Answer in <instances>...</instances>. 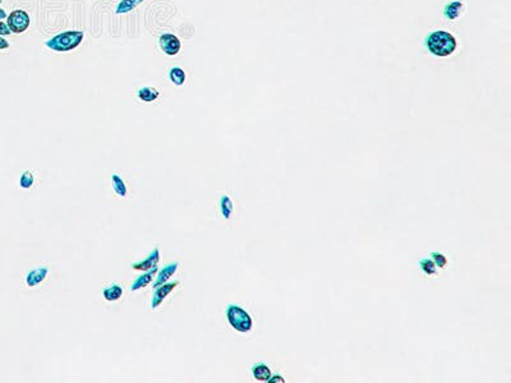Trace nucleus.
Instances as JSON below:
<instances>
[{"instance_id":"4","label":"nucleus","mask_w":511,"mask_h":383,"mask_svg":"<svg viewBox=\"0 0 511 383\" xmlns=\"http://www.w3.org/2000/svg\"><path fill=\"white\" fill-rule=\"evenodd\" d=\"M7 26L11 29V32L14 34H22L26 31L29 26V16L27 12L22 11V9H17L13 11L8 16V21H7Z\"/></svg>"},{"instance_id":"10","label":"nucleus","mask_w":511,"mask_h":383,"mask_svg":"<svg viewBox=\"0 0 511 383\" xmlns=\"http://www.w3.org/2000/svg\"><path fill=\"white\" fill-rule=\"evenodd\" d=\"M156 272H158V267L146 271V273H143V275L139 276V277L137 278L136 281H134L133 285H132V288H131L132 292H137V290L146 288V286L148 285L149 282H152V280H154V277H155Z\"/></svg>"},{"instance_id":"16","label":"nucleus","mask_w":511,"mask_h":383,"mask_svg":"<svg viewBox=\"0 0 511 383\" xmlns=\"http://www.w3.org/2000/svg\"><path fill=\"white\" fill-rule=\"evenodd\" d=\"M144 0H123L122 3H119V6L116 7V13L118 14H124V13H129V12L133 11L134 8L139 6V4L143 3Z\"/></svg>"},{"instance_id":"7","label":"nucleus","mask_w":511,"mask_h":383,"mask_svg":"<svg viewBox=\"0 0 511 383\" xmlns=\"http://www.w3.org/2000/svg\"><path fill=\"white\" fill-rule=\"evenodd\" d=\"M159 262H160V252H159L158 248L152 250L147 258H144L141 262H137L132 265V268L136 271H148L152 270V268L158 267Z\"/></svg>"},{"instance_id":"6","label":"nucleus","mask_w":511,"mask_h":383,"mask_svg":"<svg viewBox=\"0 0 511 383\" xmlns=\"http://www.w3.org/2000/svg\"><path fill=\"white\" fill-rule=\"evenodd\" d=\"M178 281H174V282H170V283H163V285H160L159 288H156L155 289V294H154V297H152V302H151V308L152 309H156L158 307H160L161 305V303L165 300V298L168 297L169 294H170L171 292H173L174 289H175L176 286H178Z\"/></svg>"},{"instance_id":"15","label":"nucleus","mask_w":511,"mask_h":383,"mask_svg":"<svg viewBox=\"0 0 511 383\" xmlns=\"http://www.w3.org/2000/svg\"><path fill=\"white\" fill-rule=\"evenodd\" d=\"M111 183H113V189L116 195L121 196V197H126L127 193H128V189H127V185L123 179H122V176L118 175V174H113Z\"/></svg>"},{"instance_id":"2","label":"nucleus","mask_w":511,"mask_h":383,"mask_svg":"<svg viewBox=\"0 0 511 383\" xmlns=\"http://www.w3.org/2000/svg\"><path fill=\"white\" fill-rule=\"evenodd\" d=\"M83 40V32L82 31H67L63 34L56 35L55 37L50 39L49 41L45 42L49 49L58 53H66V51H71L76 49Z\"/></svg>"},{"instance_id":"21","label":"nucleus","mask_w":511,"mask_h":383,"mask_svg":"<svg viewBox=\"0 0 511 383\" xmlns=\"http://www.w3.org/2000/svg\"><path fill=\"white\" fill-rule=\"evenodd\" d=\"M433 260L436 261V265L438 266V267H445L446 265H447V260L445 258V256H442V254H440V253H433Z\"/></svg>"},{"instance_id":"11","label":"nucleus","mask_w":511,"mask_h":383,"mask_svg":"<svg viewBox=\"0 0 511 383\" xmlns=\"http://www.w3.org/2000/svg\"><path fill=\"white\" fill-rule=\"evenodd\" d=\"M465 9V6L463 2L458 0V2H453V3L447 4L445 8V16L447 17L448 19L454 21V19H458L459 17L462 16L463 11Z\"/></svg>"},{"instance_id":"17","label":"nucleus","mask_w":511,"mask_h":383,"mask_svg":"<svg viewBox=\"0 0 511 383\" xmlns=\"http://www.w3.org/2000/svg\"><path fill=\"white\" fill-rule=\"evenodd\" d=\"M169 77H170L171 82H173L175 86H182L186 81V73H184L183 69L181 68H173L169 72Z\"/></svg>"},{"instance_id":"19","label":"nucleus","mask_w":511,"mask_h":383,"mask_svg":"<svg viewBox=\"0 0 511 383\" xmlns=\"http://www.w3.org/2000/svg\"><path fill=\"white\" fill-rule=\"evenodd\" d=\"M34 181H35V178H34V174H32L31 171H23V173H22L21 179H19V184H21L22 188H24V189L31 188L32 184H34Z\"/></svg>"},{"instance_id":"22","label":"nucleus","mask_w":511,"mask_h":383,"mask_svg":"<svg viewBox=\"0 0 511 383\" xmlns=\"http://www.w3.org/2000/svg\"><path fill=\"white\" fill-rule=\"evenodd\" d=\"M11 34V29L8 28V26H7L6 23H3V22H0V35H9Z\"/></svg>"},{"instance_id":"3","label":"nucleus","mask_w":511,"mask_h":383,"mask_svg":"<svg viewBox=\"0 0 511 383\" xmlns=\"http://www.w3.org/2000/svg\"><path fill=\"white\" fill-rule=\"evenodd\" d=\"M226 318L234 330L239 332H248L252 328V318L248 313L238 305H229L226 309Z\"/></svg>"},{"instance_id":"25","label":"nucleus","mask_w":511,"mask_h":383,"mask_svg":"<svg viewBox=\"0 0 511 383\" xmlns=\"http://www.w3.org/2000/svg\"><path fill=\"white\" fill-rule=\"evenodd\" d=\"M0 3H2V0H0Z\"/></svg>"},{"instance_id":"14","label":"nucleus","mask_w":511,"mask_h":383,"mask_svg":"<svg viewBox=\"0 0 511 383\" xmlns=\"http://www.w3.org/2000/svg\"><path fill=\"white\" fill-rule=\"evenodd\" d=\"M253 377L260 382H268L271 378V370L268 369L267 365L257 364L253 368Z\"/></svg>"},{"instance_id":"8","label":"nucleus","mask_w":511,"mask_h":383,"mask_svg":"<svg viewBox=\"0 0 511 383\" xmlns=\"http://www.w3.org/2000/svg\"><path fill=\"white\" fill-rule=\"evenodd\" d=\"M47 275H49V268L47 267H37V268H34V270H31L28 273H27L24 281H26L27 286H29V288H35V286L40 285V283H41L42 281L46 278Z\"/></svg>"},{"instance_id":"18","label":"nucleus","mask_w":511,"mask_h":383,"mask_svg":"<svg viewBox=\"0 0 511 383\" xmlns=\"http://www.w3.org/2000/svg\"><path fill=\"white\" fill-rule=\"evenodd\" d=\"M220 210H221V213H223L224 217L225 218L230 217L231 212H233V202H231V200L228 197V196H224V197H221Z\"/></svg>"},{"instance_id":"9","label":"nucleus","mask_w":511,"mask_h":383,"mask_svg":"<svg viewBox=\"0 0 511 383\" xmlns=\"http://www.w3.org/2000/svg\"><path fill=\"white\" fill-rule=\"evenodd\" d=\"M178 266H179V263L178 262H174V263H170V265H166L165 267L163 268V270L159 272V275H158V277H156V281L154 282V288H159L160 285H163V283H165V282H168L169 280H170V277L171 276L175 273V271L178 270Z\"/></svg>"},{"instance_id":"5","label":"nucleus","mask_w":511,"mask_h":383,"mask_svg":"<svg viewBox=\"0 0 511 383\" xmlns=\"http://www.w3.org/2000/svg\"><path fill=\"white\" fill-rule=\"evenodd\" d=\"M159 45H160L161 50L166 54V55H176L181 51V41L175 35L171 34H164L161 35L159 39Z\"/></svg>"},{"instance_id":"23","label":"nucleus","mask_w":511,"mask_h":383,"mask_svg":"<svg viewBox=\"0 0 511 383\" xmlns=\"http://www.w3.org/2000/svg\"><path fill=\"white\" fill-rule=\"evenodd\" d=\"M9 47V42L7 41V40H4L3 37H0V50H3V49H8Z\"/></svg>"},{"instance_id":"20","label":"nucleus","mask_w":511,"mask_h":383,"mask_svg":"<svg viewBox=\"0 0 511 383\" xmlns=\"http://www.w3.org/2000/svg\"><path fill=\"white\" fill-rule=\"evenodd\" d=\"M420 266H422V270L425 271L427 275H435L436 273V265L430 260H425L420 262Z\"/></svg>"},{"instance_id":"1","label":"nucleus","mask_w":511,"mask_h":383,"mask_svg":"<svg viewBox=\"0 0 511 383\" xmlns=\"http://www.w3.org/2000/svg\"><path fill=\"white\" fill-rule=\"evenodd\" d=\"M428 50L437 56H448L455 51L456 40L445 31H435L427 39Z\"/></svg>"},{"instance_id":"12","label":"nucleus","mask_w":511,"mask_h":383,"mask_svg":"<svg viewBox=\"0 0 511 383\" xmlns=\"http://www.w3.org/2000/svg\"><path fill=\"white\" fill-rule=\"evenodd\" d=\"M102 295H104L105 300H108V302H115V300L121 299V297L123 295V289H122V286L118 285V283H113V285L108 286V288L104 289Z\"/></svg>"},{"instance_id":"24","label":"nucleus","mask_w":511,"mask_h":383,"mask_svg":"<svg viewBox=\"0 0 511 383\" xmlns=\"http://www.w3.org/2000/svg\"><path fill=\"white\" fill-rule=\"evenodd\" d=\"M7 17V13L4 12V9L0 8V19H4Z\"/></svg>"},{"instance_id":"13","label":"nucleus","mask_w":511,"mask_h":383,"mask_svg":"<svg viewBox=\"0 0 511 383\" xmlns=\"http://www.w3.org/2000/svg\"><path fill=\"white\" fill-rule=\"evenodd\" d=\"M137 96L143 103H152V101H155L159 98V91L156 88H154V87H143V88L138 89Z\"/></svg>"}]
</instances>
